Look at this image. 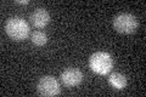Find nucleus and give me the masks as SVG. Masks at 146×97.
Here are the masks:
<instances>
[{
    "instance_id": "obj_1",
    "label": "nucleus",
    "mask_w": 146,
    "mask_h": 97,
    "mask_svg": "<svg viewBox=\"0 0 146 97\" xmlns=\"http://www.w3.org/2000/svg\"><path fill=\"white\" fill-rule=\"evenodd\" d=\"M5 32L11 39L16 41H21L28 38L29 26L23 18L11 17L5 23Z\"/></svg>"
},
{
    "instance_id": "obj_2",
    "label": "nucleus",
    "mask_w": 146,
    "mask_h": 97,
    "mask_svg": "<svg viewBox=\"0 0 146 97\" xmlns=\"http://www.w3.org/2000/svg\"><path fill=\"white\" fill-rule=\"evenodd\" d=\"M89 66L95 73L101 74V75H106L112 71L113 59L110 53L104 52V51H99L90 56Z\"/></svg>"
},
{
    "instance_id": "obj_3",
    "label": "nucleus",
    "mask_w": 146,
    "mask_h": 97,
    "mask_svg": "<svg viewBox=\"0 0 146 97\" xmlns=\"http://www.w3.org/2000/svg\"><path fill=\"white\" fill-rule=\"evenodd\" d=\"M138 20L131 13H119L113 20V28L121 34H131L138 29Z\"/></svg>"
},
{
    "instance_id": "obj_4",
    "label": "nucleus",
    "mask_w": 146,
    "mask_h": 97,
    "mask_svg": "<svg viewBox=\"0 0 146 97\" xmlns=\"http://www.w3.org/2000/svg\"><path fill=\"white\" fill-rule=\"evenodd\" d=\"M36 91L39 95L45 96V97H51L56 96L61 92L60 84L58 81L51 75H45L40 78V80L36 85Z\"/></svg>"
},
{
    "instance_id": "obj_5",
    "label": "nucleus",
    "mask_w": 146,
    "mask_h": 97,
    "mask_svg": "<svg viewBox=\"0 0 146 97\" xmlns=\"http://www.w3.org/2000/svg\"><path fill=\"white\" fill-rule=\"evenodd\" d=\"M61 81L67 87H73L79 85L83 81V73L78 68H67L61 73Z\"/></svg>"
},
{
    "instance_id": "obj_6",
    "label": "nucleus",
    "mask_w": 146,
    "mask_h": 97,
    "mask_svg": "<svg viewBox=\"0 0 146 97\" xmlns=\"http://www.w3.org/2000/svg\"><path fill=\"white\" fill-rule=\"evenodd\" d=\"M29 20H31V23L35 28H44L50 22V15L45 9L39 7V9H35V10L31 13Z\"/></svg>"
},
{
    "instance_id": "obj_7",
    "label": "nucleus",
    "mask_w": 146,
    "mask_h": 97,
    "mask_svg": "<svg viewBox=\"0 0 146 97\" xmlns=\"http://www.w3.org/2000/svg\"><path fill=\"white\" fill-rule=\"evenodd\" d=\"M108 82L111 84L115 89L117 90H122L124 89L127 85V78L122 74V73H112L111 75L108 77Z\"/></svg>"
},
{
    "instance_id": "obj_8",
    "label": "nucleus",
    "mask_w": 146,
    "mask_h": 97,
    "mask_svg": "<svg viewBox=\"0 0 146 97\" xmlns=\"http://www.w3.org/2000/svg\"><path fill=\"white\" fill-rule=\"evenodd\" d=\"M31 40H32V43H33L35 46H43V45L46 44L48 36H46V34H45L44 32L36 30V32H34V33L32 34Z\"/></svg>"
},
{
    "instance_id": "obj_9",
    "label": "nucleus",
    "mask_w": 146,
    "mask_h": 97,
    "mask_svg": "<svg viewBox=\"0 0 146 97\" xmlns=\"http://www.w3.org/2000/svg\"><path fill=\"white\" fill-rule=\"evenodd\" d=\"M16 4H28L29 1H28V0H25V1H15Z\"/></svg>"
}]
</instances>
